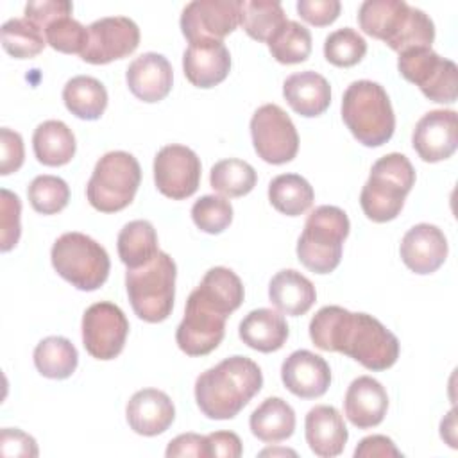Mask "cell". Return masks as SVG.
<instances>
[{
  "instance_id": "obj_1",
  "label": "cell",
  "mask_w": 458,
  "mask_h": 458,
  "mask_svg": "<svg viewBox=\"0 0 458 458\" xmlns=\"http://www.w3.org/2000/svg\"><path fill=\"white\" fill-rule=\"evenodd\" d=\"M310 338L320 351L347 354L369 370H386L399 358V340L390 329L342 306L320 308L310 322Z\"/></svg>"
},
{
  "instance_id": "obj_2",
  "label": "cell",
  "mask_w": 458,
  "mask_h": 458,
  "mask_svg": "<svg viewBox=\"0 0 458 458\" xmlns=\"http://www.w3.org/2000/svg\"><path fill=\"white\" fill-rule=\"evenodd\" d=\"M263 374L247 356H229L204 370L195 381V401L208 419L236 417L261 390Z\"/></svg>"
},
{
  "instance_id": "obj_3",
  "label": "cell",
  "mask_w": 458,
  "mask_h": 458,
  "mask_svg": "<svg viewBox=\"0 0 458 458\" xmlns=\"http://www.w3.org/2000/svg\"><path fill=\"white\" fill-rule=\"evenodd\" d=\"M358 23L365 34L385 41L397 54L431 48L435 39L431 18L404 0H367L360 5Z\"/></svg>"
},
{
  "instance_id": "obj_4",
  "label": "cell",
  "mask_w": 458,
  "mask_h": 458,
  "mask_svg": "<svg viewBox=\"0 0 458 458\" xmlns=\"http://www.w3.org/2000/svg\"><path fill=\"white\" fill-rule=\"evenodd\" d=\"M342 118L365 147L386 143L395 129V116L385 88L374 81H354L342 98Z\"/></svg>"
},
{
  "instance_id": "obj_5",
  "label": "cell",
  "mask_w": 458,
  "mask_h": 458,
  "mask_svg": "<svg viewBox=\"0 0 458 458\" xmlns=\"http://www.w3.org/2000/svg\"><path fill=\"white\" fill-rule=\"evenodd\" d=\"M415 184V170L404 154L392 152L379 157L360 193V204L367 218L383 224L394 220L404 199Z\"/></svg>"
},
{
  "instance_id": "obj_6",
  "label": "cell",
  "mask_w": 458,
  "mask_h": 458,
  "mask_svg": "<svg viewBox=\"0 0 458 458\" xmlns=\"http://www.w3.org/2000/svg\"><path fill=\"white\" fill-rule=\"evenodd\" d=\"M175 261L163 250L143 267L127 268V295L132 311L141 320L156 324L170 317L175 299Z\"/></svg>"
},
{
  "instance_id": "obj_7",
  "label": "cell",
  "mask_w": 458,
  "mask_h": 458,
  "mask_svg": "<svg viewBox=\"0 0 458 458\" xmlns=\"http://www.w3.org/2000/svg\"><path fill=\"white\" fill-rule=\"evenodd\" d=\"M351 224L344 209L336 206L315 208L297 242L299 261L315 274L333 272L342 259V247Z\"/></svg>"
},
{
  "instance_id": "obj_8",
  "label": "cell",
  "mask_w": 458,
  "mask_h": 458,
  "mask_svg": "<svg viewBox=\"0 0 458 458\" xmlns=\"http://www.w3.org/2000/svg\"><path fill=\"white\" fill-rule=\"evenodd\" d=\"M52 267L72 286L82 292L100 288L111 268L106 249L82 233L61 234L50 250Z\"/></svg>"
},
{
  "instance_id": "obj_9",
  "label": "cell",
  "mask_w": 458,
  "mask_h": 458,
  "mask_svg": "<svg viewBox=\"0 0 458 458\" xmlns=\"http://www.w3.org/2000/svg\"><path fill=\"white\" fill-rule=\"evenodd\" d=\"M141 182L138 159L125 150L104 154L88 181V202L102 213H116L127 208Z\"/></svg>"
},
{
  "instance_id": "obj_10",
  "label": "cell",
  "mask_w": 458,
  "mask_h": 458,
  "mask_svg": "<svg viewBox=\"0 0 458 458\" xmlns=\"http://www.w3.org/2000/svg\"><path fill=\"white\" fill-rule=\"evenodd\" d=\"M399 73L413 82L426 98L438 104H453L458 97V68L451 59L431 48H410L399 54Z\"/></svg>"
},
{
  "instance_id": "obj_11",
  "label": "cell",
  "mask_w": 458,
  "mask_h": 458,
  "mask_svg": "<svg viewBox=\"0 0 458 458\" xmlns=\"http://www.w3.org/2000/svg\"><path fill=\"white\" fill-rule=\"evenodd\" d=\"M250 136L256 154L270 165H283L297 156V129L277 104H265L256 109L250 118Z\"/></svg>"
},
{
  "instance_id": "obj_12",
  "label": "cell",
  "mask_w": 458,
  "mask_h": 458,
  "mask_svg": "<svg viewBox=\"0 0 458 458\" xmlns=\"http://www.w3.org/2000/svg\"><path fill=\"white\" fill-rule=\"evenodd\" d=\"M225 315L206 302L197 290L186 301L184 317L175 331V342L188 356H206L225 335Z\"/></svg>"
},
{
  "instance_id": "obj_13",
  "label": "cell",
  "mask_w": 458,
  "mask_h": 458,
  "mask_svg": "<svg viewBox=\"0 0 458 458\" xmlns=\"http://www.w3.org/2000/svg\"><path fill=\"white\" fill-rule=\"evenodd\" d=\"M127 333L129 320L113 302H95L82 315V344L97 360L116 358L125 345Z\"/></svg>"
},
{
  "instance_id": "obj_14",
  "label": "cell",
  "mask_w": 458,
  "mask_h": 458,
  "mask_svg": "<svg viewBox=\"0 0 458 458\" xmlns=\"http://www.w3.org/2000/svg\"><path fill=\"white\" fill-rule=\"evenodd\" d=\"M242 0H193L181 14V32L188 43L222 41L240 25Z\"/></svg>"
},
{
  "instance_id": "obj_15",
  "label": "cell",
  "mask_w": 458,
  "mask_h": 458,
  "mask_svg": "<svg viewBox=\"0 0 458 458\" xmlns=\"http://www.w3.org/2000/svg\"><path fill=\"white\" fill-rule=\"evenodd\" d=\"M154 182L174 200L191 197L200 182V159L184 145H165L154 157Z\"/></svg>"
},
{
  "instance_id": "obj_16",
  "label": "cell",
  "mask_w": 458,
  "mask_h": 458,
  "mask_svg": "<svg viewBox=\"0 0 458 458\" xmlns=\"http://www.w3.org/2000/svg\"><path fill=\"white\" fill-rule=\"evenodd\" d=\"M140 45L138 25L125 16H106L88 27V45L81 59L89 64H107L132 54Z\"/></svg>"
},
{
  "instance_id": "obj_17",
  "label": "cell",
  "mask_w": 458,
  "mask_h": 458,
  "mask_svg": "<svg viewBox=\"0 0 458 458\" xmlns=\"http://www.w3.org/2000/svg\"><path fill=\"white\" fill-rule=\"evenodd\" d=\"M411 143L422 161L437 163L451 157L458 147V118L453 109H433L415 125Z\"/></svg>"
},
{
  "instance_id": "obj_18",
  "label": "cell",
  "mask_w": 458,
  "mask_h": 458,
  "mask_svg": "<svg viewBox=\"0 0 458 458\" xmlns=\"http://www.w3.org/2000/svg\"><path fill=\"white\" fill-rule=\"evenodd\" d=\"M447 240L433 224H417L401 240V259L415 274L426 276L438 270L447 258Z\"/></svg>"
},
{
  "instance_id": "obj_19",
  "label": "cell",
  "mask_w": 458,
  "mask_h": 458,
  "mask_svg": "<svg viewBox=\"0 0 458 458\" xmlns=\"http://www.w3.org/2000/svg\"><path fill=\"white\" fill-rule=\"evenodd\" d=\"M281 379L293 395L315 399L327 392L331 385V369L322 356L299 349L283 361Z\"/></svg>"
},
{
  "instance_id": "obj_20",
  "label": "cell",
  "mask_w": 458,
  "mask_h": 458,
  "mask_svg": "<svg viewBox=\"0 0 458 458\" xmlns=\"http://www.w3.org/2000/svg\"><path fill=\"white\" fill-rule=\"evenodd\" d=\"M125 81L136 98L148 104L159 102L172 89V64L157 52H145L127 66Z\"/></svg>"
},
{
  "instance_id": "obj_21",
  "label": "cell",
  "mask_w": 458,
  "mask_h": 458,
  "mask_svg": "<svg viewBox=\"0 0 458 458\" xmlns=\"http://www.w3.org/2000/svg\"><path fill=\"white\" fill-rule=\"evenodd\" d=\"M125 417L134 433L143 437H156L172 426L175 419V408L172 399L163 390L143 388L129 399Z\"/></svg>"
},
{
  "instance_id": "obj_22",
  "label": "cell",
  "mask_w": 458,
  "mask_h": 458,
  "mask_svg": "<svg viewBox=\"0 0 458 458\" xmlns=\"http://www.w3.org/2000/svg\"><path fill=\"white\" fill-rule=\"evenodd\" d=\"M182 70L193 86L213 88L229 75V50L222 41L191 43L182 54Z\"/></svg>"
},
{
  "instance_id": "obj_23",
  "label": "cell",
  "mask_w": 458,
  "mask_h": 458,
  "mask_svg": "<svg viewBox=\"0 0 458 458\" xmlns=\"http://www.w3.org/2000/svg\"><path fill=\"white\" fill-rule=\"evenodd\" d=\"M344 410L349 422L360 429H369L381 424L388 410V395L385 386L370 376L356 377L345 392Z\"/></svg>"
},
{
  "instance_id": "obj_24",
  "label": "cell",
  "mask_w": 458,
  "mask_h": 458,
  "mask_svg": "<svg viewBox=\"0 0 458 458\" xmlns=\"http://www.w3.org/2000/svg\"><path fill=\"white\" fill-rule=\"evenodd\" d=\"M306 442L320 458L338 456L349 438L344 417L335 406L318 404L311 408L304 420Z\"/></svg>"
},
{
  "instance_id": "obj_25",
  "label": "cell",
  "mask_w": 458,
  "mask_h": 458,
  "mask_svg": "<svg viewBox=\"0 0 458 458\" xmlns=\"http://www.w3.org/2000/svg\"><path fill=\"white\" fill-rule=\"evenodd\" d=\"M283 97L297 114L313 118L329 107L331 86L320 73L304 70L286 77L283 82Z\"/></svg>"
},
{
  "instance_id": "obj_26",
  "label": "cell",
  "mask_w": 458,
  "mask_h": 458,
  "mask_svg": "<svg viewBox=\"0 0 458 458\" xmlns=\"http://www.w3.org/2000/svg\"><path fill=\"white\" fill-rule=\"evenodd\" d=\"M238 335L250 349L274 352L286 344L288 324L281 313L270 308H258L243 317Z\"/></svg>"
},
{
  "instance_id": "obj_27",
  "label": "cell",
  "mask_w": 458,
  "mask_h": 458,
  "mask_svg": "<svg viewBox=\"0 0 458 458\" xmlns=\"http://www.w3.org/2000/svg\"><path fill=\"white\" fill-rule=\"evenodd\" d=\"M268 297L281 313L299 317L315 304L317 292L306 276L293 268H284L270 279Z\"/></svg>"
},
{
  "instance_id": "obj_28",
  "label": "cell",
  "mask_w": 458,
  "mask_h": 458,
  "mask_svg": "<svg viewBox=\"0 0 458 458\" xmlns=\"http://www.w3.org/2000/svg\"><path fill=\"white\" fill-rule=\"evenodd\" d=\"M254 437L267 444H277L293 435L295 411L281 397H267L249 419Z\"/></svg>"
},
{
  "instance_id": "obj_29",
  "label": "cell",
  "mask_w": 458,
  "mask_h": 458,
  "mask_svg": "<svg viewBox=\"0 0 458 458\" xmlns=\"http://www.w3.org/2000/svg\"><path fill=\"white\" fill-rule=\"evenodd\" d=\"M75 136L61 120H47L39 123L32 136L34 156L47 166H61L75 156Z\"/></svg>"
},
{
  "instance_id": "obj_30",
  "label": "cell",
  "mask_w": 458,
  "mask_h": 458,
  "mask_svg": "<svg viewBox=\"0 0 458 458\" xmlns=\"http://www.w3.org/2000/svg\"><path fill=\"white\" fill-rule=\"evenodd\" d=\"M66 109L81 120H98L107 107L104 84L89 75L72 77L63 88Z\"/></svg>"
},
{
  "instance_id": "obj_31",
  "label": "cell",
  "mask_w": 458,
  "mask_h": 458,
  "mask_svg": "<svg viewBox=\"0 0 458 458\" xmlns=\"http://www.w3.org/2000/svg\"><path fill=\"white\" fill-rule=\"evenodd\" d=\"M195 290L225 317L242 306L245 295L240 277L225 267L209 268Z\"/></svg>"
},
{
  "instance_id": "obj_32",
  "label": "cell",
  "mask_w": 458,
  "mask_h": 458,
  "mask_svg": "<svg viewBox=\"0 0 458 458\" xmlns=\"http://www.w3.org/2000/svg\"><path fill=\"white\" fill-rule=\"evenodd\" d=\"M118 256L127 268L148 263L157 252V234L148 220H132L118 233Z\"/></svg>"
},
{
  "instance_id": "obj_33",
  "label": "cell",
  "mask_w": 458,
  "mask_h": 458,
  "mask_svg": "<svg viewBox=\"0 0 458 458\" xmlns=\"http://www.w3.org/2000/svg\"><path fill=\"white\" fill-rule=\"evenodd\" d=\"M79 354L75 345L64 336H47L34 349L38 372L50 379H66L77 369Z\"/></svg>"
},
{
  "instance_id": "obj_34",
  "label": "cell",
  "mask_w": 458,
  "mask_h": 458,
  "mask_svg": "<svg viewBox=\"0 0 458 458\" xmlns=\"http://www.w3.org/2000/svg\"><path fill=\"white\" fill-rule=\"evenodd\" d=\"M315 191L311 184L297 174H281L268 184L270 204L286 216H299L313 204Z\"/></svg>"
},
{
  "instance_id": "obj_35",
  "label": "cell",
  "mask_w": 458,
  "mask_h": 458,
  "mask_svg": "<svg viewBox=\"0 0 458 458\" xmlns=\"http://www.w3.org/2000/svg\"><path fill=\"white\" fill-rule=\"evenodd\" d=\"M284 21L283 5L277 0H242L240 23L252 39L267 43Z\"/></svg>"
},
{
  "instance_id": "obj_36",
  "label": "cell",
  "mask_w": 458,
  "mask_h": 458,
  "mask_svg": "<svg viewBox=\"0 0 458 458\" xmlns=\"http://www.w3.org/2000/svg\"><path fill=\"white\" fill-rule=\"evenodd\" d=\"M272 57L281 64H297L311 54V34L299 21L286 20L267 41Z\"/></svg>"
},
{
  "instance_id": "obj_37",
  "label": "cell",
  "mask_w": 458,
  "mask_h": 458,
  "mask_svg": "<svg viewBox=\"0 0 458 458\" xmlns=\"http://www.w3.org/2000/svg\"><path fill=\"white\" fill-rule=\"evenodd\" d=\"M256 170L243 159H222L209 174L211 188L224 197H243L256 186Z\"/></svg>"
},
{
  "instance_id": "obj_38",
  "label": "cell",
  "mask_w": 458,
  "mask_h": 458,
  "mask_svg": "<svg viewBox=\"0 0 458 458\" xmlns=\"http://www.w3.org/2000/svg\"><path fill=\"white\" fill-rule=\"evenodd\" d=\"M4 50L16 59L36 57L47 45L43 32L27 18H11L0 30Z\"/></svg>"
},
{
  "instance_id": "obj_39",
  "label": "cell",
  "mask_w": 458,
  "mask_h": 458,
  "mask_svg": "<svg viewBox=\"0 0 458 458\" xmlns=\"http://www.w3.org/2000/svg\"><path fill=\"white\" fill-rule=\"evenodd\" d=\"M30 206L41 215H55L63 211L70 200V188L57 175H38L27 190Z\"/></svg>"
},
{
  "instance_id": "obj_40",
  "label": "cell",
  "mask_w": 458,
  "mask_h": 458,
  "mask_svg": "<svg viewBox=\"0 0 458 458\" xmlns=\"http://www.w3.org/2000/svg\"><path fill=\"white\" fill-rule=\"evenodd\" d=\"M367 54V41L351 27L331 32L324 41V57L340 68L358 64Z\"/></svg>"
},
{
  "instance_id": "obj_41",
  "label": "cell",
  "mask_w": 458,
  "mask_h": 458,
  "mask_svg": "<svg viewBox=\"0 0 458 458\" xmlns=\"http://www.w3.org/2000/svg\"><path fill=\"white\" fill-rule=\"evenodd\" d=\"M45 41L57 52L63 54H82L88 45V29L77 20L68 16H61L48 23L43 30Z\"/></svg>"
},
{
  "instance_id": "obj_42",
  "label": "cell",
  "mask_w": 458,
  "mask_h": 458,
  "mask_svg": "<svg viewBox=\"0 0 458 458\" xmlns=\"http://www.w3.org/2000/svg\"><path fill=\"white\" fill-rule=\"evenodd\" d=\"M191 218L200 231L218 234L233 222V206L225 197L204 195L191 206Z\"/></svg>"
},
{
  "instance_id": "obj_43",
  "label": "cell",
  "mask_w": 458,
  "mask_h": 458,
  "mask_svg": "<svg viewBox=\"0 0 458 458\" xmlns=\"http://www.w3.org/2000/svg\"><path fill=\"white\" fill-rule=\"evenodd\" d=\"M20 215H21V202L18 195L2 188L0 190V229H2L0 250L2 252L11 250L20 240V233H21Z\"/></svg>"
},
{
  "instance_id": "obj_44",
  "label": "cell",
  "mask_w": 458,
  "mask_h": 458,
  "mask_svg": "<svg viewBox=\"0 0 458 458\" xmlns=\"http://www.w3.org/2000/svg\"><path fill=\"white\" fill-rule=\"evenodd\" d=\"M73 11V4L68 0H41L29 2L25 5V18L32 21L41 32L48 23L61 16H68Z\"/></svg>"
},
{
  "instance_id": "obj_45",
  "label": "cell",
  "mask_w": 458,
  "mask_h": 458,
  "mask_svg": "<svg viewBox=\"0 0 458 458\" xmlns=\"http://www.w3.org/2000/svg\"><path fill=\"white\" fill-rule=\"evenodd\" d=\"M0 174L2 175H9L16 170H20V166L23 165V157H25V150H23V140L20 136V132L11 131L7 127L0 129Z\"/></svg>"
},
{
  "instance_id": "obj_46",
  "label": "cell",
  "mask_w": 458,
  "mask_h": 458,
  "mask_svg": "<svg viewBox=\"0 0 458 458\" xmlns=\"http://www.w3.org/2000/svg\"><path fill=\"white\" fill-rule=\"evenodd\" d=\"M340 9H342V4L338 0H299L297 2L299 16L315 27H324L333 23L338 18Z\"/></svg>"
},
{
  "instance_id": "obj_47",
  "label": "cell",
  "mask_w": 458,
  "mask_h": 458,
  "mask_svg": "<svg viewBox=\"0 0 458 458\" xmlns=\"http://www.w3.org/2000/svg\"><path fill=\"white\" fill-rule=\"evenodd\" d=\"M0 453L4 456H38L36 440L16 428L0 431Z\"/></svg>"
},
{
  "instance_id": "obj_48",
  "label": "cell",
  "mask_w": 458,
  "mask_h": 458,
  "mask_svg": "<svg viewBox=\"0 0 458 458\" xmlns=\"http://www.w3.org/2000/svg\"><path fill=\"white\" fill-rule=\"evenodd\" d=\"M165 454L168 458L175 456H195V458H208V440L197 433H182L170 440Z\"/></svg>"
},
{
  "instance_id": "obj_49",
  "label": "cell",
  "mask_w": 458,
  "mask_h": 458,
  "mask_svg": "<svg viewBox=\"0 0 458 458\" xmlns=\"http://www.w3.org/2000/svg\"><path fill=\"white\" fill-rule=\"evenodd\" d=\"M356 458H388V456H403V453L395 447L392 438L385 435H370L360 440L354 449Z\"/></svg>"
},
{
  "instance_id": "obj_50",
  "label": "cell",
  "mask_w": 458,
  "mask_h": 458,
  "mask_svg": "<svg viewBox=\"0 0 458 458\" xmlns=\"http://www.w3.org/2000/svg\"><path fill=\"white\" fill-rule=\"evenodd\" d=\"M209 456L238 458L242 456V440L233 431H215L206 437Z\"/></svg>"
},
{
  "instance_id": "obj_51",
  "label": "cell",
  "mask_w": 458,
  "mask_h": 458,
  "mask_svg": "<svg viewBox=\"0 0 458 458\" xmlns=\"http://www.w3.org/2000/svg\"><path fill=\"white\" fill-rule=\"evenodd\" d=\"M276 454H292V456H295V451H292V449H263L259 453V456H276Z\"/></svg>"
}]
</instances>
